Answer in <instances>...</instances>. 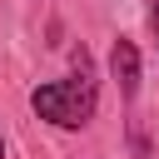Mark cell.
<instances>
[{
	"mask_svg": "<svg viewBox=\"0 0 159 159\" xmlns=\"http://www.w3.org/2000/svg\"><path fill=\"white\" fill-rule=\"evenodd\" d=\"M94 99H99V84H94V65H89L84 50H75V75H65V80H55V84H40V89L30 94L35 114L50 119V124H60V129L89 124V119H94Z\"/></svg>",
	"mask_w": 159,
	"mask_h": 159,
	"instance_id": "6da1fadb",
	"label": "cell"
},
{
	"mask_svg": "<svg viewBox=\"0 0 159 159\" xmlns=\"http://www.w3.org/2000/svg\"><path fill=\"white\" fill-rule=\"evenodd\" d=\"M109 75H114V84H119L124 99L139 94V50H134V40H114V50H109Z\"/></svg>",
	"mask_w": 159,
	"mask_h": 159,
	"instance_id": "7a4b0ae2",
	"label": "cell"
},
{
	"mask_svg": "<svg viewBox=\"0 0 159 159\" xmlns=\"http://www.w3.org/2000/svg\"><path fill=\"white\" fill-rule=\"evenodd\" d=\"M149 25H154V35H159V0L149 5Z\"/></svg>",
	"mask_w": 159,
	"mask_h": 159,
	"instance_id": "3957f363",
	"label": "cell"
},
{
	"mask_svg": "<svg viewBox=\"0 0 159 159\" xmlns=\"http://www.w3.org/2000/svg\"><path fill=\"white\" fill-rule=\"evenodd\" d=\"M0 159H5V144H0Z\"/></svg>",
	"mask_w": 159,
	"mask_h": 159,
	"instance_id": "277c9868",
	"label": "cell"
}]
</instances>
